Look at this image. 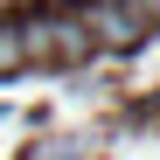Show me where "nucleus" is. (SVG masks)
<instances>
[{"label": "nucleus", "instance_id": "nucleus-4", "mask_svg": "<svg viewBox=\"0 0 160 160\" xmlns=\"http://www.w3.org/2000/svg\"><path fill=\"white\" fill-rule=\"evenodd\" d=\"M125 7H132V14H139V21H146V28H160V0H125Z\"/></svg>", "mask_w": 160, "mask_h": 160}, {"label": "nucleus", "instance_id": "nucleus-2", "mask_svg": "<svg viewBox=\"0 0 160 160\" xmlns=\"http://www.w3.org/2000/svg\"><path fill=\"white\" fill-rule=\"evenodd\" d=\"M84 28H91L98 49H139V42L153 35L146 21L125 7V0H91V7H84Z\"/></svg>", "mask_w": 160, "mask_h": 160}, {"label": "nucleus", "instance_id": "nucleus-3", "mask_svg": "<svg viewBox=\"0 0 160 160\" xmlns=\"http://www.w3.org/2000/svg\"><path fill=\"white\" fill-rule=\"evenodd\" d=\"M28 70V42H21V21H0V77Z\"/></svg>", "mask_w": 160, "mask_h": 160}, {"label": "nucleus", "instance_id": "nucleus-1", "mask_svg": "<svg viewBox=\"0 0 160 160\" xmlns=\"http://www.w3.org/2000/svg\"><path fill=\"white\" fill-rule=\"evenodd\" d=\"M21 42H28V63H56V70L84 63L98 49L91 28H84V14H35V21H21Z\"/></svg>", "mask_w": 160, "mask_h": 160}]
</instances>
